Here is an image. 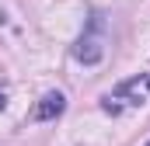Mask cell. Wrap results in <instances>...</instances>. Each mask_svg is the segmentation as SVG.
Returning <instances> with one entry per match:
<instances>
[{
  "label": "cell",
  "mask_w": 150,
  "mask_h": 146,
  "mask_svg": "<svg viewBox=\"0 0 150 146\" xmlns=\"http://www.w3.org/2000/svg\"><path fill=\"white\" fill-rule=\"evenodd\" d=\"M147 146H150V143H147Z\"/></svg>",
  "instance_id": "cell-4"
},
{
  "label": "cell",
  "mask_w": 150,
  "mask_h": 146,
  "mask_svg": "<svg viewBox=\"0 0 150 146\" xmlns=\"http://www.w3.org/2000/svg\"><path fill=\"white\" fill-rule=\"evenodd\" d=\"M4 108H7V98H4V91H0V111H4Z\"/></svg>",
  "instance_id": "cell-3"
},
{
  "label": "cell",
  "mask_w": 150,
  "mask_h": 146,
  "mask_svg": "<svg viewBox=\"0 0 150 146\" xmlns=\"http://www.w3.org/2000/svg\"><path fill=\"white\" fill-rule=\"evenodd\" d=\"M63 108H67V98H63L59 91H49V94H42V101L32 108V118H35V122H49V118L63 115Z\"/></svg>",
  "instance_id": "cell-2"
},
{
  "label": "cell",
  "mask_w": 150,
  "mask_h": 146,
  "mask_svg": "<svg viewBox=\"0 0 150 146\" xmlns=\"http://www.w3.org/2000/svg\"><path fill=\"white\" fill-rule=\"evenodd\" d=\"M74 56L80 63H98L101 59V18L98 14L91 18V32L80 35V42L74 45Z\"/></svg>",
  "instance_id": "cell-1"
}]
</instances>
